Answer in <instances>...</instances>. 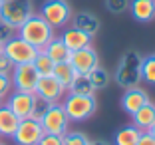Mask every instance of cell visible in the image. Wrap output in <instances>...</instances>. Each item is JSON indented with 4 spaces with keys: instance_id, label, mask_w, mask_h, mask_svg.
<instances>
[{
    "instance_id": "74e56055",
    "label": "cell",
    "mask_w": 155,
    "mask_h": 145,
    "mask_svg": "<svg viewBox=\"0 0 155 145\" xmlns=\"http://www.w3.org/2000/svg\"><path fill=\"white\" fill-rule=\"evenodd\" d=\"M0 145H6V143H0Z\"/></svg>"
},
{
    "instance_id": "836d02e7",
    "label": "cell",
    "mask_w": 155,
    "mask_h": 145,
    "mask_svg": "<svg viewBox=\"0 0 155 145\" xmlns=\"http://www.w3.org/2000/svg\"><path fill=\"white\" fill-rule=\"evenodd\" d=\"M91 145H111L110 141H104V139H96V141H91Z\"/></svg>"
},
{
    "instance_id": "277c9868",
    "label": "cell",
    "mask_w": 155,
    "mask_h": 145,
    "mask_svg": "<svg viewBox=\"0 0 155 145\" xmlns=\"http://www.w3.org/2000/svg\"><path fill=\"white\" fill-rule=\"evenodd\" d=\"M34 14V2L32 0H4L0 2V20L18 30L24 22Z\"/></svg>"
},
{
    "instance_id": "d590c367",
    "label": "cell",
    "mask_w": 155,
    "mask_h": 145,
    "mask_svg": "<svg viewBox=\"0 0 155 145\" xmlns=\"http://www.w3.org/2000/svg\"><path fill=\"white\" fill-rule=\"evenodd\" d=\"M0 54H2V46H0Z\"/></svg>"
},
{
    "instance_id": "f546056e",
    "label": "cell",
    "mask_w": 155,
    "mask_h": 145,
    "mask_svg": "<svg viewBox=\"0 0 155 145\" xmlns=\"http://www.w3.org/2000/svg\"><path fill=\"white\" fill-rule=\"evenodd\" d=\"M12 80H10L8 74H0V100H6L8 94L12 91Z\"/></svg>"
},
{
    "instance_id": "ffe728a7",
    "label": "cell",
    "mask_w": 155,
    "mask_h": 145,
    "mask_svg": "<svg viewBox=\"0 0 155 145\" xmlns=\"http://www.w3.org/2000/svg\"><path fill=\"white\" fill-rule=\"evenodd\" d=\"M141 129H137L135 125H125L121 127V129H117L114 135V145H135L137 139H139V135H141Z\"/></svg>"
},
{
    "instance_id": "4dcf8cb0",
    "label": "cell",
    "mask_w": 155,
    "mask_h": 145,
    "mask_svg": "<svg viewBox=\"0 0 155 145\" xmlns=\"http://www.w3.org/2000/svg\"><path fill=\"white\" fill-rule=\"evenodd\" d=\"M38 145H64V135H54V133H44L38 141Z\"/></svg>"
},
{
    "instance_id": "d6a6232c",
    "label": "cell",
    "mask_w": 155,
    "mask_h": 145,
    "mask_svg": "<svg viewBox=\"0 0 155 145\" xmlns=\"http://www.w3.org/2000/svg\"><path fill=\"white\" fill-rule=\"evenodd\" d=\"M135 145H155V135H151L149 131H143Z\"/></svg>"
},
{
    "instance_id": "30bf717a",
    "label": "cell",
    "mask_w": 155,
    "mask_h": 145,
    "mask_svg": "<svg viewBox=\"0 0 155 145\" xmlns=\"http://www.w3.org/2000/svg\"><path fill=\"white\" fill-rule=\"evenodd\" d=\"M34 94H36L40 100H46L48 104H56V101H62V97H64V94H66V87L50 74V76H40L38 77Z\"/></svg>"
},
{
    "instance_id": "4fadbf2b",
    "label": "cell",
    "mask_w": 155,
    "mask_h": 145,
    "mask_svg": "<svg viewBox=\"0 0 155 145\" xmlns=\"http://www.w3.org/2000/svg\"><path fill=\"white\" fill-rule=\"evenodd\" d=\"M147 101H149L147 91L141 90L139 86H135V87H127V90H125V94L121 95V101H119V104H121V109L125 111V114L133 115L137 109L143 107Z\"/></svg>"
},
{
    "instance_id": "1f68e13d",
    "label": "cell",
    "mask_w": 155,
    "mask_h": 145,
    "mask_svg": "<svg viewBox=\"0 0 155 145\" xmlns=\"http://www.w3.org/2000/svg\"><path fill=\"white\" fill-rule=\"evenodd\" d=\"M12 70H14V64L10 62V58L2 52V54H0V74H8V76H10Z\"/></svg>"
},
{
    "instance_id": "7c38bea8",
    "label": "cell",
    "mask_w": 155,
    "mask_h": 145,
    "mask_svg": "<svg viewBox=\"0 0 155 145\" xmlns=\"http://www.w3.org/2000/svg\"><path fill=\"white\" fill-rule=\"evenodd\" d=\"M70 64L78 74H90L96 66H100V56L91 46H87V48L72 52L70 54Z\"/></svg>"
},
{
    "instance_id": "9a60e30c",
    "label": "cell",
    "mask_w": 155,
    "mask_h": 145,
    "mask_svg": "<svg viewBox=\"0 0 155 145\" xmlns=\"http://www.w3.org/2000/svg\"><path fill=\"white\" fill-rule=\"evenodd\" d=\"M60 38H62V42L66 44V48H68L70 52H76V50H82V48L91 46V36H87L86 32L78 30V28H74V26L66 28Z\"/></svg>"
},
{
    "instance_id": "5b68a950",
    "label": "cell",
    "mask_w": 155,
    "mask_h": 145,
    "mask_svg": "<svg viewBox=\"0 0 155 145\" xmlns=\"http://www.w3.org/2000/svg\"><path fill=\"white\" fill-rule=\"evenodd\" d=\"M72 6L68 0H44L40 8V16L50 24L52 28H64L72 18Z\"/></svg>"
},
{
    "instance_id": "7402d4cb",
    "label": "cell",
    "mask_w": 155,
    "mask_h": 145,
    "mask_svg": "<svg viewBox=\"0 0 155 145\" xmlns=\"http://www.w3.org/2000/svg\"><path fill=\"white\" fill-rule=\"evenodd\" d=\"M70 94H82V95H91L96 91V87L91 86V80L87 74H76V77L70 84Z\"/></svg>"
},
{
    "instance_id": "ac0fdd59",
    "label": "cell",
    "mask_w": 155,
    "mask_h": 145,
    "mask_svg": "<svg viewBox=\"0 0 155 145\" xmlns=\"http://www.w3.org/2000/svg\"><path fill=\"white\" fill-rule=\"evenodd\" d=\"M131 117H133V125H135L137 129H141V131H149V127L153 125V121H155V104L147 101L143 107L137 109Z\"/></svg>"
},
{
    "instance_id": "e575fe53",
    "label": "cell",
    "mask_w": 155,
    "mask_h": 145,
    "mask_svg": "<svg viewBox=\"0 0 155 145\" xmlns=\"http://www.w3.org/2000/svg\"><path fill=\"white\" fill-rule=\"evenodd\" d=\"M149 133H151V135H155V121H153V125L149 127Z\"/></svg>"
},
{
    "instance_id": "e0dca14e",
    "label": "cell",
    "mask_w": 155,
    "mask_h": 145,
    "mask_svg": "<svg viewBox=\"0 0 155 145\" xmlns=\"http://www.w3.org/2000/svg\"><path fill=\"white\" fill-rule=\"evenodd\" d=\"M18 123H20V117H16V114L8 105L6 104L0 105V135L12 137L14 131H16V127H18Z\"/></svg>"
},
{
    "instance_id": "603a6c76",
    "label": "cell",
    "mask_w": 155,
    "mask_h": 145,
    "mask_svg": "<svg viewBox=\"0 0 155 145\" xmlns=\"http://www.w3.org/2000/svg\"><path fill=\"white\" fill-rule=\"evenodd\" d=\"M32 66L36 68V72L40 74V76H50V74L54 72V66H56V64L52 62L50 56L46 54L44 50H40V52L36 54V58H34Z\"/></svg>"
},
{
    "instance_id": "6da1fadb",
    "label": "cell",
    "mask_w": 155,
    "mask_h": 145,
    "mask_svg": "<svg viewBox=\"0 0 155 145\" xmlns=\"http://www.w3.org/2000/svg\"><path fill=\"white\" fill-rule=\"evenodd\" d=\"M16 36L22 38L24 42H28L30 46H34L36 50H44L48 42L56 36L54 28L42 18L40 14H32L22 26L16 30Z\"/></svg>"
},
{
    "instance_id": "f1b7e54d",
    "label": "cell",
    "mask_w": 155,
    "mask_h": 145,
    "mask_svg": "<svg viewBox=\"0 0 155 145\" xmlns=\"http://www.w3.org/2000/svg\"><path fill=\"white\" fill-rule=\"evenodd\" d=\"M48 101L46 100H40L36 95V104H34V109H32V114H30V119H36V121H40L42 119V115L46 114V109H48Z\"/></svg>"
},
{
    "instance_id": "ba28073f",
    "label": "cell",
    "mask_w": 155,
    "mask_h": 145,
    "mask_svg": "<svg viewBox=\"0 0 155 145\" xmlns=\"http://www.w3.org/2000/svg\"><path fill=\"white\" fill-rule=\"evenodd\" d=\"M38 77L40 74L36 72L32 64H20V66H14L12 74H10V80H12V87L18 91H28V94H34L38 84Z\"/></svg>"
},
{
    "instance_id": "d4e9b609",
    "label": "cell",
    "mask_w": 155,
    "mask_h": 145,
    "mask_svg": "<svg viewBox=\"0 0 155 145\" xmlns=\"http://www.w3.org/2000/svg\"><path fill=\"white\" fill-rule=\"evenodd\" d=\"M141 80L155 86V54L145 56L141 64Z\"/></svg>"
},
{
    "instance_id": "3957f363",
    "label": "cell",
    "mask_w": 155,
    "mask_h": 145,
    "mask_svg": "<svg viewBox=\"0 0 155 145\" xmlns=\"http://www.w3.org/2000/svg\"><path fill=\"white\" fill-rule=\"evenodd\" d=\"M64 111L68 115L70 121H86L91 115L96 114L97 109V100L96 95H82V94H68L64 101Z\"/></svg>"
},
{
    "instance_id": "52a82bcc",
    "label": "cell",
    "mask_w": 155,
    "mask_h": 145,
    "mask_svg": "<svg viewBox=\"0 0 155 145\" xmlns=\"http://www.w3.org/2000/svg\"><path fill=\"white\" fill-rule=\"evenodd\" d=\"M2 52L10 58V62H12L14 66H20V64H32L40 50H36L34 46L24 42L22 38L14 36L10 42H6V44L2 46Z\"/></svg>"
},
{
    "instance_id": "5bb4252c",
    "label": "cell",
    "mask_w": 155,
    "mask_h": 145,
    "mask_svg": "<svg viewBox=\"0 0 155 145\" xmlns=\"http://www.w3.org/2000/svg\"><path fill=\"white\" fill-rule=\"evenodd\" d=\"M70 22H72L74 28H78V30L86 32L87 36H96L97 32H100V18H97L96 14L87 12V10H80V12H74L72 18H70Z\"/></svg>"
},
{
    "instance_id": "484cf974",
    "label": "cell",
    "mask_w": 155,
    "mask_h": 145,
    "mask_svg": "<svg viewBox=\"0 0 155 145\" xmlns=\"http://www.w3.org/2000/svg\"><path fill=\"white\" fill-rule=\"evenodd\" d=\"M64 145H91V141L82 131H68L64 135Z\"/></svg>"
},
{
    "instance_id": "83f0119b",
    "label": "cell",
    "mask_w": 155,
    "mask_h": 145,
    "mask_svg": "<svg viewBox=\"0 0 155 145\" xmlns=\"http://www.w3.org/2000/svg\"><path fill=\"white\" fill-rule=\"evenodd\" d=\"M14 36H16V30L10 24H6L4 20H0V46H4L6 42H10Z\"/></svg>"
},
{
    "instance_id": "44dd1931",
    "label": "cell",
    "mask_w": 155,
    "mask_h": 145,
    "mask_svg": "<svg viewBox=\"0 0 155 145\" xmlns=\"http://www.w3.org/2000/svg\"><path fill=\"white\" fill-rule=\"evenodd\" d=\"M76 74H78V72L72 68V64H70V62H60V64H56V66H54V72H52V76H54L56 80H58V82L62 84L66 90H68L70 84H72V80L76 77Z\"/></svg>"
},
{
    "instance_id": "d6986e66",
    "label": "cell",
    "mask_w": 155,
    "mask_h": 145,
    "mask_svg": "<svg viewBox=\"0 0 155 145\" xmlns=\"http://www.w3.org/2000/svg\"><path fill=\"white\" fill-rule=\"evenodd\" d=\"M44 52L50 56V60H52L54 64L70 62V54H72V52L66 48V44L62 42V38H58V36H54L50 42H48V46L44 48Z\"/></svg>"
},
{
    "instance_id": "f35d334b",
    "label": "cell",
    "mask_w": 155,
    "mask_h": 145,
    "mask_svg": "<svg viewBox=\"0 0 155 145\" xmlns=\"http://www.w3.org/2000/svg\"><path fill=\"white\" fill-rule=\"evenodd\" d=\"M0 2H4V0H0Z\"/></svg>"
},
{
    "instance_id": "2e32d148",
    "label": "cell",
    "mask_w": 155,
    "mask_h": 145,
    "mask_svg": "<svg viewBox=\"0 0 155 145\" xmlns=\"http://www.w3.org/2000/svg\"><path fill=\"white\" fill-rule=\"evenodd\" d=\"M129 12L137 22H151L155 18V0H129Z\"/></svg>"
},
{
    "instance_id": "8d00e7d4",
    "label": "cell",
    "mask_w": 155,
    "mask_h": 145,
    "mask_svg": "<svg viewBox=\"0 0 155 145\" xmlns=\"http://www.w3.org/2000/svg\"><path fill=\"white\" fill-rule=\"evenodd\" d=\"M2 104H4V101H2V100H0V105H2Z\"/></svg>"
},
{
    "instance_id": "4316f807",
    "label": "cell",
    "mask_w": 155,
    "mask_h": 145,
    "mask_svg": "<svg viewBox=\"0 0 155 145\" xmlns=\"http://www.w3.org/2000/svg\"><path fill=\"white\" fill-rule=\"evenodd\" d=\"M105 8L111 14H123L129 10V0H105Z\"/></svg>"
},
{
    "instance_id": "9c48e42d",
    "label": "cell",
    "mask_w": 155,
    "mask_h": 145,
    "mask_svg": "<svg viewBox=\"0 0 155 145\" xmlns=\"http://www.w3.org/2000/svg\"><path fill=\"white\" fill-rule=\"evenodd\" d=\"M42 135H44L42 123L28 117V119H20L12 139H14L16 145H38V141H40Z\"/></svg>"
},
{
    "instance_id": "7a4b0ae2",
    "label": "cell",
    "mask_w": 155,
    "mask_h": 145,
    "mask_svg": "<svg viewBox=\"0 0 155 145\" xmlns=\"http://www.w3.org/2000/svg\"><path fill=\"white\" fill-rule=\"evenodd\" d=\"M141 64L143 56L135 50H127L119 58L117 70H115V82L121 87H135L141 82Z\"/></svg>"
},
{
    "instance_id": "8992f818",
    "label": "cell",
    "mask_w": 155,
    "mask_h": 145,
    "mask_svg": "<svg viewBox=\"0 0 155 145\" xmlns=\"http://www.w3.org/2000/svg\"><path fill=\"white\" fill-rule=\"evenodd\" d=\"M42 123V129L44 133H54V135H66L68 133V125H70V119L64 111V105L56 101V104H50L46 114L42 115L40 119Z\"/></svg>"
},
{
    "instance_id": "cb8c5ba5",
    "label": "cell",
    "mask_w": 155,
    "mask_h": 145,
    "mask_svg": "<svg viewBox=\"0 0 155 145\" xmlns=\"http://www.w3.org/2000/svg\"><path fill=\"white\" fill-rule=\"evenodd\" d=\"M87 76H90V80H91V86L96 87V90H104L105 86H107V84H110V74H107V70L105 68H101V66H96V68L91 70L90 74H87Z\"/></svg>"
},
{
    "instance_id": "8fae6325",
    "label": "cell",
    "mask_w": 155,
    "mask_h": 145,
    "mask_svg": "<svg viewBox=\"0 0 155 145\" xmlns=\"http://www.w3.org/2000/svg\"><path fill=\"white\" fill-rule=\"evenodd\" d=\"M4 104L16 114V117L28 119L30 114H32V109H34V104H36V94H28V91L14 90V91L8 94V97H6Z\"/></svg>"
}]
</instances>
